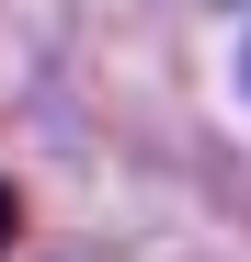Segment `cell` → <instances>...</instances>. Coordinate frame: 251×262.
<instances>
[{"mask_svg":"<svg viewBox=\"0 0 251 262\" xmlns=\"http://www.w3.org/2000/svg\"><path fill=\"white\" fill-rule=\"evenodd\" d=\"M0 251H12V183H0Z\"/></svg>","mask_w":251,"mask_h":262,"instance_id":"6da1fadb","label":"cell"}]
</instances>
